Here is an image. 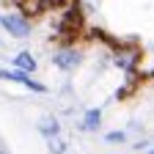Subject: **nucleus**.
Returning a JSON list of instances; mask_svg holds the SVG:
<instances>
[{
  "label": "nucleus",
  "instance_id": "obj_10",
  "mask_svg": "<svg viewBox=\"0 0 154 154\" xmlns=\"http://www.w3.org/2000/svg\"><path fill=\"white\" fill-rule=\"evenodd\" d=\"M47 149L52 154H63L66 151V140L61 138V135H55V138H47Z\"/></svg>",
  "mask_w": 154,
  "mask_h": 154
},
{
  "label": "nucleus",
  "instance_id": "obj_3",
  "mask_svg": "<svg viewBox=\"0 0 154 154\" xmlns=\"http://www.w3.org/2000/svg\"><path fill=\"white\" fill-rule=\"evenodd\" d=\"M0 80H6V83H17V85H22L33 94H47V85L44 83H38L33 80V74H25V72H19V69H0Z\"/></svg>",
  "mask_w": 154,
  "mask_h": 154
},
{
  "label": "nucleus",
  "instance_id": "obj_7",
  "mask_svg": "<svg viewBox=\"0 0 154 154\" xmlns=\"http://www.w3.org/2000/svg\"><path fill=\"white\" fill-rule=\"evenodd\" d=\"M38 135L47 140V138H55V135H61V121H58V116H42L36 124Z\"/></svg>",
  "mask_w": 154,
  "mask_h": 154
},
{
  "label": "nucleus",
  "instance_id": "obj_13",
  "mask_svg": "<svg viewBox=\"0 0 154 154\" xmlns=\"http://www.w3.org/2000/svg\"><path fill=\"white\" fill-rule=\"evenodd\" d=\"M149 154H154V149H151V151H149Z\"/></svg>",
  "mask_w": 154,
  "mask_h": 154
},
{
  "label": "nucleus",
  "instance_id": "obj_14",
  "mask_svg": "<svg viewBox=\"0 0 154 154\" xmlns=\"http://www.w3.org/2000/svg\"><path fill=\"white\" fill-rule=\"evenodd\" d=\"M0 17H3V14H0Z\"/></svg>",
  "mask_w": 154,
  "mask_h": 154
},
{
  "label": "nucleus",
  "instance_id": "obj_12",
  "mask_svg": "<svg viewBox=\"0 0 154 154\" xmlns=\"http://www.w3.org/2000/svg\"><path fill=\"white\" fill-rule=\"evenodd\" d=\"M105 140H107V143H124V140H127V132H124V129H113V132L105 135Z\"/></svg>",
  "mask_w": 154,
  "mask_h": 154
},
{
  "label": "nucleus",
  "instance_id": "obj_5",
  "mask_svg": "<svg viewBox=\"0 0 154 154\" xmlns=\"http://www.w3.org/2000/svg\"><path fill=\"white\" fill-rule=\"evenodd\" d=\"M52 63L61 69V72H72L74 66L83 63V52L74 50V47H61L55 55H52Z\"/></svg>",
  "mask_w": 154,
  "mask_h": 154
},
{
  "label": "nucleus",
  "instance_id": "obj_9",
  "mask_svg": "<svg viewBox=\"0 0 154 154\" xmlns=\"http://www.w3.org/2000/svg\"><path fill=\"white\" fill-rule=\"evenodd\" d=\"M80 127H83V132H96V129L102 127V107H91V110H85Z\"/></svg>",
  "mask_w": 154,
  "mask_h": 154
},
{
  "label": "nucleus",
  "instance_id": "obj_4",
  "mask_svg": "<svg viewBox=\"0 0 154 154\" xmlns=\"http://www.w3.org/2000/svg\"><path fill=\"white\" fill-rule=\"evenodd\" d=\"M140 47H124V44H119L116 47V66L119 69H124V72H135L138 69V61H140Z\"/></svg>",
  "mask_w": 154,
  "mask_h": 154
},
{
  "label": "nucleus",
  "instance_id": "obj_2",
  "mask_svg": "<svg viewBox=\"0 0 154 154\" xmlns=\"http://www.w3.org/2000/svg\"><path fill=\"white\" fill-rule=\"evenodd\" d=\"M0 30H6L11 38H28L33 30V22L28 17H22L19 11H8L0 17Z\"/></svg>",
  "mask_w": 154,
  "mask_h": 154
},
{
  "label": "nucleus",
  "instance_id": "obj_11",
  "mask_svg": "<svg viewBox=\"0 0 154 154\" xmlns=\"http://www.w3.org/2000/svg\"><path fill=\"white\" fill-rule=\"evenodd\" d=\"M77 0H44V6L47 8H58V11H63V8H69V6H74Z\"/></svg>",
  "mask_w": 154,
  "mask_h": 154
},
{
  "label": "nucleus",
  "instance_id": "obj_1",
  "mask_svg": "<svg viewBox=\"0 0 154 154\" xmlns=\"http://www.w3.org/2000/svg\"><path fill=\"white\" fill-rule=\"evenodd\" d=\"M83 28H85V14L74 3L69 8H63L61 19H58V25H55V36H58V42H61L63 47H72L74 38L83 33Z\"/></svg>",
  "mask_w": 154,
  "mask_h": 154
},
{
  "label": "nucleus",
  "instance_id": "obj_6",
  "mask_svg": "<svg viewBox=\"0 0 154 154\" xmlns=\"http://www.w3.org/2000/svg\"><path fill=\"white\" fill-rule=\"evenodd\" d=\"M14 6H17L14 11H19L22 17H28L30 22H33L36 17H42V14L47 11V6H44V0H14Z\"/></svg>",
  "mask_w": 154,
  "mask_h": 154
},
{
  "label": "nucleus",
  "instance_id": "obj_8",
  "mask_svg": "<svg viewBox=\"0 0 154 154\" xmlns=\"http://www.w3.org/2000/svg\"><path fill=\"white\" fill-rule=\"evenodd\" d=\"M11 66H14V69H19V72H25V74H33V72L38 69V63H36V58L30 55V50H19V52L14 55V61H11Z\"/></svg>",
  "mask_w": 154,
  "mask_h": 154
}]
</instances>
